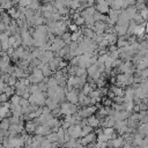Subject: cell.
Instances as JSON below:
<instances>
[{
    "label": "cell",
    "instance_id": "1",
    "mask_svg": "<svg viewBox=\"0 0 148 148\" xmlns=\"http://www.w3.org/2000/svg\"><path fill=\"white\" fill-rule=\"evenodd\" d=\"M81 130H82V127H81L79 124H74V125H71V126L67 128L66 133H67L71 138H73V139H79V138L81 136Z\"/></svg>",
    "mask_w": 148,
    "mask_h": 148
},
{
    "label": "cell",
    "instance_id": "2",
    "mask_svg": "<svg viewBox=\"0 0 148 148\" xmlns=\"http://www.w3.org/2000/svg\"><path fill=\"white\" fill-rule=\"evenodd\" d=\"M96 138H97V134L95 132H91L88 135L82 136V139H80V143L82 146H88V145H90L92 142H96Z\"/></svg>",
    "mask_w": 148,
    "mask_h": 148
},
{
    "label": "cell",
    "instance_id": "3",
    "mask_svg": "<svg viewBox=\"0 0 148 148\" xmlns=\"http://www.w3.org/2000/svg\"><path fill=\"white\" fill-rule=\"evenodd\" d=\"M95 9H97V12L101 14H106L110 10V6L108 5V2L105 0H97V5H96Z\"/></svg>",
    "mask_w": 148,
    "mask_h": 148
},
{
    "label": "cell",
    "instance_id": "4",
    "mask_svg": "<svg viewBox=\"0 0 148 148\" xmlns=\"http://www.w3.org/2000/svg\"><path fill=\"white\" fill-rule=\"evenodd\" d=\"M66 98L68 99L69 103H73V104L79 103V92H77V89L73 88L72 90H69L66 94Z\"/></svg>",
    "mask_w": 148,
    "mask_h": 148
},
{
    "label": "cell",
    "instance_id": "5",
    "mask_svg": "<svg viewBox=\"0 0 148 148\" xmlns=\"http://www.w3.org/2000/svg\"><path fill=\"white\" fill-rule=\"evenodd\" d=\"M10 64V58H9V56H3V57H1L0 58V71L2 72V73H6V71L8 69V67L10 66L9 65Z\"/></svg>",
    "mask_w": 148,
    "mask_h": 148
},
{
    "label": "cell",
    "instance_id": "6",
    "mask_svg": "<svg viewBox=\"0 0 148 148\" xmlns=\"http://www.w3.org/2000/svg\"><path fill=\"white\" fill-rule=\"evenodd\" d=\"M87 124L89 125V126H91L92 128H95V127H98L99 125H101V120L96 117V116H90V117H88L87 118Z\"/></svg>",
    "mask_w": 148,
    "mask_h": 148
},
{
    "label": "cell",
    "instance_id": "7",
    "mask_svg": "<svg viewBox=\"0 0 148 148\" xmlns=\"http://www.w3.org/2000/svg\"><path fill=\"white\" fill-rule=\"evenodd\" d=\"M38 125L34 121V120H28V123L25 124V126H24V130H25V132L27 133H35V131H36V127H37Z\"/></svg>",
    "mask_w": 148,
    "mask_h": 148
},
{
    "label": "cell",
    "instance_id": "8",
    "mask_svg": "<svg viewBox=\"0 0 148 148\" xmlns=\"http://www.w3.org/2000/svg\"><path fill=\"white\" fill-rule=\"evenodd\" d=\"M111 91L114 94V96H118V97H124V89L118 87V86H113L111 88Z\"/></svg>",
    "mask_w": 148,
    "mask_h": 148
},
{
    "label": "cell",
    "instance_id": "9",
    "mask_svg": "<svg viewBox=\"0 0 148 148\" xmlns=\"http://www.w3.org/2000/svg\"><path fill=\"white\" fill-rule=\"evenodd\" d=\"M9 126H10L9 118H5V119L0 120V130H2V131H8Z\"/></svg>",
    "mask_w": 148,
    "mask_h": 148
},
{
    "label": "cell",
    "instance_id": "10",
    "mask_svg": "<svg viewBox=\"0 0 148 148\" xmlns=\"http://www.w3.org/2000/svg\"><path fill=\"white\" fill-rule=\"evenodd\" d=\"M3 92H5L8 97H12L13 95H15V87L6 86V87H5V89H3Z\"/></svg>",
    "mask_w": 148,
    "mask_h": 148
},
{
    "label": "cell",
    "instance_id": "11",
    "mask_svg": "<svg viewBox=\"0 0 148 148\" xmlns=\"http://www.w3.org/2000/svg\"><path fill=\"white\" fill-rule=\"evenodd\" d=\"M91 132H92V127H91V126H89V125L82 126V130H81V138L88 135V134L91 133Z\"/></svg>",
    "mask_w": 148,
    "mask_h": 148
},
{
    "label": "cell",
    "instance_id": "12",
    "mask_svg": "<svg viewBox=\"0 0 148 148\" xmlns=\"http://www.w3.org/2000/svg\"><path fill=\"white\" fill-rule=\"evenodd\" d=\"M46 140L49 141V142H58V135H57V133H50L49 135H46Z\"/></svg>",
    "mask_w": 148,
    "mask_h": 148
},
{
    "label": "cell",
    "instance_id": "13",
    "mask_svg": "<svg viewBox=\"0 0 148 148\" xmlns=\"http://www.w3.org/2000/svg\"><path fill=\"white\" fill-rule=\"evenodd\" d=\"M21 98H22V97L17 96V95H13V96L10 97V104H14V105H20Z\"/></svg>",
    "mask_w": 148,
    "mask_h": 148
},
{
    "label": "cell",
    "instance_id": "14",
    "mask_svg": "<svg viewBox=\"0 0 148 148\" xmlns=\"http://www.w3.org/2000/svg\"><path fill=\"white\" fill-rule=\"evenodd\" d=\"M46 86H47V88H52V87H56V86H58V82H57V80H56L54 77H50V79L47 80V83H46Z\"/></svg>",
    "mask_w": 148,
    "mask_h": 148
},
{
    "label": "cell",
    "instance_id": "15",
    "mask_svg": "<svg viewBox=\"0 0 148 148\" xmlns=\"http://www.w3.org/2000/svg\"><path fill=\"white\" fill-rule=\"evenodd\" d=\"M90 91H91V88H90L89 83H86V84H84V86L82 87V94L87 96V95H88V94H89Z\"/></svg>",
    "mask_w": 148,
    "mask_h": 148
},
{
    "label": "cell",
    "instance_id": "16",
    "mask_svg": "<svg viewBox=\"0 0 148 148\" xmlns=\"http://www.w3.org/2000/svg\"><path fill=\"white\" fill-rule=\"evenodd\" d=\"M12 5H13V3H12L10 1H6V2H3V3L0 6V8H1V9H10V8H12Z\"/></svg>",
    "mask_w": 148,
    "mask_h": 148
},
{
    "label": "cell",
    "instance_id": "17",
    "mask_svg": "<svg viewBox=\"0 0 148 148\" xmlns=\"http://www.w3.org/2000/svg\"><path fill=\"white\" fill-rule=\"evenodd\" d=\"M74 23H75L77 27H80V25H82V24L84 23V18H83L82 16H79L77 18H75V20H74Z\"/></svg>",
    "mask_w": 148,
    "mask_h": 148
},
{
    "label": "cell",
    "instance_id": "18",
    "mask_svg": "<svg viewBox=\"0 0 148 148\" xmlns=\"http://www.w3.org/2000/svg\"><path fill=\"white\" fill-rule=\"evenodd\" d=\"M8 96L5 94V92H1L0 94V104H2V103H5V102H8Z\"/></svg>",
    "mask_w": 148,
    "mask_h": 148
},
{
    "label": "cell",
    "instance_id": "19",
    "mask_svg": "<svg viewBox=\"0 0 148 148\" xmlns=\"http://www.w3.org/2000/svg\"><path fill=\"white\" fill-rule=\"evenodd\" d=\"M68 28H69L71 32H75V31H77V30H79V29H77L79 27H77L75 23H74V24H69V25H68Z\"/></svg>",
    "mask_w": 148,
    "mask_h": 148
},
{
    "label": "cell",
    "instance_id": "20",
    "mask_svg": "<svg viewBox=\"0 0 148 148\" xmlns=\"http://www.w3.org/2000/svg\"><path fill=\"white\" fill-rule=\"evenodd\" d=\"M110 105H112V101L110 98L104 99V106H110Z\"/></svg>",
    "mask_w": 148,
    "mask_h": 148
},
{
    "label": "cell",
    "instance_id": "21",
    "mask_svg": "<svg viewBox=\"0 0 148 148\" xmlns=\"http://www.w3.org/2000/svg\"><path fill=\"white\" fill-rule=\"evenodd\" d=\"M0 58H1V57H0Z\"/></svg>",
    "mask_w": 148,
    "mask_h": 148
}]
</instances>
